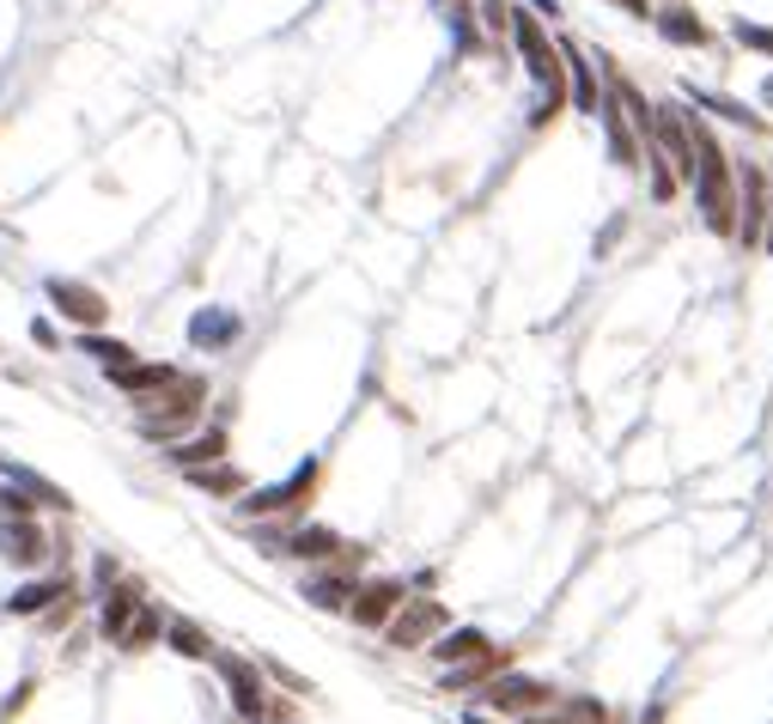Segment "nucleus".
Wrapping results in <instances>:
<instances>
[{"label": "nucleus", "mask_w": 773, "mask_h": 724, "mask_svg": "<svg viewBox=\"0 0 773 724\" xmlns=\"http://www.w3.org/2000/svg\"><path fill=\"white\" fill-rule=\"evenodd\" d=\"M688 140H694V201H701L706 226L713 231H737V201H731V171H725V152L719 140L706 135L701 122H688Z\"/></svg>", "instance_id": "nucleus-1"}, {"label": "nucleus", "mask_w": 773, "mask_h": 724, "mask_svg": "<svg viewBox=\"0 0 773 724\" xmlns=\"http://www.w3.org/2000/svg\"><path fill=\"white\" fill-rule=\"evenodd\" d=\"M147 639H159V615H152L147 603H140V609H135V621L122 627V639H116V645H122V652H140Z\"/></svg>", "instance_id": "nucleus-25"}, {"label": "nucleus", "mask_w": 773, "mask_h": 724, "mask_svg": "<svg viewBox=\"0 0 773 724\" xmlns=\"http://www.w3.org/2000/svg\"><path fill=\"white\" fill-rule=\"evenodd\" d=\"M554 688H543V682L531 676H499L494 688H487V706H499V713H531V706H543Z\"/></svg>", "instance_id": "nucleus-11"}, {"label": "nucleus", "mask_w": 773, "mask_h": 724, "mask_svg": "<svg viewBox=\"0 0 773 724\" xmlns=\"http://www.w3.org/2000/svg\"><path fill=\"white\" fill-rule=\"evenodd\" d=\"M743 196H750V207H743V238H762V177L755 171H743Z\"/></svg>", "instance_id": "nucleus-26"}, {"label": "nucleus", "mask_w": 773, "mask_h": 724, "mask_svg": "<svg viewBox=\"0 0 773 724\" xmlns=\"http://www.w3.org/2000/svg\"><path fill=\"white\" fill-rule=\"evenodd\" d=\"M68 578H43V585H19V591H12V597H7V609L12 615H43V609H56V603L61 597H68Z\"/></svg>", "instance_id": "nucleus-14"}, {"label": "nucleus", "mask_w": 773, "mask_h": 724, "mask_svg": "<svg viewBox=\"0 0 773 724\" xmlns=\"http://www.w3.org/2000/svg\"><path fill=\"white\" fill-rule=\"evenodd\" d=\"M512 31H518V49H524V68H531V80L543 86V103L531 110V122H548L554 110H561V49H548L543 24H536V12H518L512 19Z\"/></svg>", "instance_id": "nucleus-2"}, {"label": "nucleus", "mask_w": 773, "mask_h": 724, "mask_svg": "<svg viewBox=\"0 0 773 724\" xmlns=\"http://www.w3.org/2000/svg\"><path fill=\"white\" fill-rule=\"evenodd\" d=\"M384 627H390V645H420V639H433V633L445 627V609L439 603H415L408 615H390Z\"/></svg>", "instance_id": "nucleus-10"}, {"label": "nucleus", "mask_w": 773, "mask_h": 724, "mask_svg": "<svg viewBox=\"0 0 773 724\" xmlns=\"http://www.w3.org/2000/svg\"><path fill=\"white\" fill-rule=\"evenodd\" d=\"M487 670H494V652H475V657H463V670H445V688H469Z\"/></svg>", "instance_id": "nucleus-27"}, {"label": "nucleus", "mask_w": 773, "mask_h": 724, "mask_svg": "<svg viewBox=\"0 0 773 724\" xmlns=\"http://www.w3.org/2000/svg\"><path fill=\"white\" fill-rule=\"evenodd\" d=\"M311 482H317V463H299V469H293L287 482H275V487H256L250 499H238V512H244V517H268V512H287V506H299V499L311 494Z\"/></svg>", "instance_id": "nucleus-4"}, {"label": "nucleus", "mask_w": 773, "mask_h": 724, "mask_svg": "<svg viewBox=\"0 0 773 724\" xmlns=\"http://www.w3.org/2000/svg\"><path fill=\"white\" fill-rule=\"evenodd\" d=\"M110 378L122 384V390L135 396V403H140V396H159V390H171V384L184 378V371H177V366H135V359H128V366H116V371H110Z\"/></svg>", "instance_id": "nucleus-12"}, {"label": "nucleus", "mask_w": 773, "mask_h": 724, "mask_svg": "<svg viewBox=\"0 0 773 724\" xmlns=\"http://www.w3.org/2000/svg\"><path fill=\"white\" fill-rule=\"evenodd\" d=\"M475 652H487V633L482 627H457V633H445V639L433 645L439 664H463V657H475Z\"/></svg>", "instance_id": "nucleus-18"}, {"label": "nucleus", "mask_w": 773, "mask_h": 724, "mask_svg": "<svg viewBox=\"0 0 773 724\" xmlns=\"http://www.w3.org/2000/svg\"><path fill=\"white\" fill-rule=\"evenodd\" d=\"M135 609H140V591H135V585H116V591H105V615H98L105 639H122V627L135 621Z\"/></svg>", "instance_id": "nucleus-16"}, {"label": "nucleus", "mask_w": 773, "mask_h": 724, "mask_svg": "<svg viewBox=\"0 0 773 724\" xmlns=\"http://www.w3.org/2000/svg\"><path fill=\"white\" fill-rule=\"evenodd\" d=\"M347 609H354L359 627H384V621L403 609V585H396V578H378V585L354 591V597H347Z\"/></svg>", "instance_id": "nucleus-9"}, {"label": "nucleus", "mask_w": 773, "mask_h": 724, "mask_svg": "<svg viewBox=\"0 0 773 724\" xmlns=\"http://www.w3.org/2000/svg\"><path fill=\"white\" fill-rule=\"evenodd\" d=\"M305 597H311L317 609H347L354 585H347V578H311V585H305Z\"/></svg>", "instance_id": "nucleus-24"}, {"label": "nucleus", "mask_w": 773, "mask_h": 724, "mask_svg": "<svg viewBox=\"0 0 773 724\" xmlns=\"http://www.w3.org/2000/svg\"><path fill=\"white\" fill-rule=\"evenodd\" d=\"M19 512H31V494H19V487H7V494H0V517H19Z\"/></svg>", "instance_id": "nucleus-30"}, {"label": "nucleus", "mask_w": 773, "mask_h": 724, "mask_svg": "<svg viewBox=\"0 0 773 724\" xmlns=\"http://www.w3.org/2000/svg\"><path fill=\"white\" fill-rule=\"evenodd\" d=\"M0 469H7V475H12V487H19V494H31V499H37V506H56V512H68V506H73V499H68V494H61V487H56V482H49V475H37V469H24V463H12V457H0Z\"/></svg>", "instance_id": "nucleus-13"}, {"label": "nucleus", "mask_w": 773, "mask_h": 724, "mask_svg": "<svg viewBox=\"0 0 773 724\" xmlns=\"http://www.w3.org/2000/svg\"><path fill=\"white\" fill-rule=\"evenodd\" d=\"M244 335V317L238 310H226V305H208V310H196L189 317V341L201 347V354H220V347H231Z\"/></svg>", "instance_id": "nucleus-7"}, {"label": "nucleus", "mask_w": 773, "mask_h": 724, "mask_svg": "<svg viewBox=\"0 0 773 724\" xmlns=\"http://www.w3.org/2000/svg\"><path fill=\"white\" fill-rule=\"evenodd\" d=\"M165 645H171L177 657H208V652H214L208 633H201L196 621H165Z\"/></svg>", "instance_id": "nucleus-20"}, {"label": "nucleus", "mask_w": 773, "mask_h": 724, "mask_svg": "<svg viewBox=\"0 0 773 724\" xmlns=\"http://www.w3.org/2000/svg\"><path fill=\"white\" fill-rule=\"evenodd\" d=\"M80 354H92L105 371H116V366H128V359H135V347H122V341H110V335H92V329H86V335H80Z\"/></svg>", "instance_id": "nucleus-21"}, {"label": "nucleus", "mask_w": 773, "mask_h": 724, "mask_svg": "<svg viewBox=\"0 0 773 724\" xmlns=\"http://www.w3.org/2000/svg\"><path fill=\"white\" fill-rule=\"evenodd\" d=\"M762 103H773V80H767V86H762Z\"/></svg>", "instance_id": "nucleus-32"}, {"label": "nucleus", "mask_w": 773, "mask_h": 724, "mask_svg": "<svg viewBox=\"0 0 773 724\" xmlns=\"http://www.w3.org/2000/svg\"><path fill=\"white\" fill-rule=\"evenodd\" d=\"M694 110H713V116H725V122H743V128H762V116H750L743 103H725V98H706V92H694Z\"/></svg>", "instance_id": "nucleus-28"}, {"label": "nucleus", "mask_w": 773, "mask_h": 724, "mask_svg": "<svg viewBox=\"0 0 773 724\" xmlns=\"http://www.w3.org/2000/svg\"><path fill=\"white\" fill-rule=\"evenodd\" d=\"M220 676H226V694H231V713L238 718H262L268 701H262V682H256V670L244 664V657H220Z\"/></svg>", "instance_id": "nucleus-8"}, {"label": "nucleus", "mask_w": 773, "mask_h": 724, "mask_svg": "<svg viewBox=\"0 0 773 724\" xmlns=\"http://www.w3.org/2000/svg\"><path fill=\"white\" fill-rule=\"evenodd\" d=\"M737 43H750V49H762V56H773V31H767V24H743L737 19Z\"/></svg>", "instance_id": "nucleus-29"}, {"label": "nucleus", "mask_w": 773, "mask_h": 724, "mask_svg": "<svg viewBox=\"0 0 773 724\" xmlns=\"http://www.w3.org/2000/svg\"><path fill=\"white\" fill-rule=\"evenodd\" d=\"M184 475L196 487H208V494H238V487H244V475L238 469H220V463H201V469H184Z\"/></svg>", "instance_id": "nucleus-23"}, {"label": "nucleus", "mask_w": 773, "mask_h": 724, "mask_svg": "<svg viewBox=\"0 0 773 724\" xmlns=\"http://www.w3.org/2000/svg\"><path fill=\"white\" fill-rule=\"evenodd\" d=\"M561 68H573V92H578V110H591V116H597V80H591V68H585V61H578V49H561Z\"/></svg>", "instance_id": "nucleus-22"}, {"label": "nucleus", "mask_w": 773, "mask_h": 724, "mask_svg": "<svg viewBox=\"0 0 773 724\" xmlns=\"http://www.w3.org/2000/svg\"><path fill=\"white\" fill-rule=\"evenodd\" d=\"M287 554H299V561H329V554H341V536L335 529H324V524H311V529H299L293 542H280Z\"/></svg>", "instance_id": "nucleus-17"}, {"label": "nucleus", "mask_w": 773, "mask_h": 724, "mask_svg": "<svg viewBox=\"0 0 773 724\" xmlns=\"http://www.w3.org/2000/svg\"><path fill=\"white\" fill-rule=\"evenodd\" d=\"M658 31L670 37V43H706V24L694 19L688 7H664L658 12Z\"/></svg>", "instance_id": "nucleus-19"}, {"label": "nucleus", "mask_w": 773, "mask_h": 724, "mask_svg": "<svg viewBox=\"0 0 773 724\" xmlns=\"http://www.w3.org/2000/svg\"><path fill=\"white\" fill-rule=\"evenodd\" d=\"M220 457H226V433H220V426H208L201 438H177V450H171L177 469H201V463H220Z\"/></svg>", "instance_id": "nucleus-15"}, {"label": "nucleus", "mask_w": 773, "mask_h": 724, "mask_svg": "<svg viewBox=\"0 0 773 724\" xmlns=\"http://www.w3.org/2000/svg\"><path fill=\"white\" fill-rule=\"evenodd\" d=\"M49 305H56L61 310V317H68V323H80V329H98V323H105L110 317V305H105V292H92V287H80V280H49Z\"/></svg>", "instance_id": "nucleus-5"}, {"label": "nucleus", "mask_w": 773, "mask_h": 724, "mask_svg": "<svg viewBox=\"0 0 773 724\" xmlns=\"http://www.w3.org/2000/svg\"><path fill=\"white\" fill-rule=\"evenodd\" d=\"M201 396H208V384H201V378H177L171 390H159L165 408H140L135 426H140L147 438H177V433H184V426L201 414Z\"/></svg>", "instance_id": "nucleus-3"}, {"label": "nucleus", "mask_w": 773, "mask_h": 724, "mask_svg": "<svg viewBox=\"0 0 773 724\" xmlns=\"http://www.w3.org/2000/svg\"><path fill=\"white\" fill-rule=\"evenodd\" d=\"M615 7H622V12H646V0H615Z\"/></svg>", "instance_id": "nucleus-31"}, {"label": "nucleus", "mask_w": 773, "mask_h": 724, "mask_svg": "<svg viewBox=\"0 0 773 724\" xmlns=\"http://www.w3.org/2000/svg\"><path fill=\"white\" fill-rule=\"evenodd\" d=\"M767 214H773V207H767ZM767 250H773V231H767Z\"/></svg>", "instance_id": "nucleus-33"}, {"label": "nucleus", "mask_w": 773, "mask_h": 724, "mask_svg": "<svg viewBox=\"0 0 773 724\" xmlns=\"http://www.w3.org/2000/svg\"><path fill=\"white\" fill-rule=\"evenodd\" d=\"M49 554V536L37 529V517H0V561L7 566H37Z\"/></svg>", "instance_id": "nucleus-6"}]
</instances>
